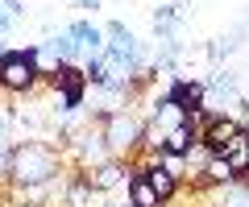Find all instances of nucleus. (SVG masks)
<instances>
[{"label": "nucleus", "mask_w": 249, "mask_h": 207, "mask_svg": "<svg viewBox=\"0 0 249 207\" xmlns=\"http://www.w3.org/2000/svg\"><path fill=\"white\" fill-rule=\"evenodd\" d=\"M58 174V153L42 141H17L13 145V162H9V178L17 187H50Z\"/></svg>", "instance_id": "1"}, {"label": "nucleus", "mask_w": 249, "mask_h": 207, "mask_svg": "<svg viewBox=\"0 0 249 207\" xmlns=\"http://www.w3.org/2000/svg\"><path fill=\"white\" fill-rule=\"evenodd\" d=\"M42 71H37V54L34 46L29 50H4L0 54V91H13V96H25L37 87Z\"/></svg>", "instance_id": "2"}, {"label": "nucleus", "mask_w": 249, "mask_h": 207, "mask_svg": "<svg viewBox=\"0 0 249 207\" xmlns=\"http://www.w3.org/2000/svg\"><path fill=\"white\" fill-rule=\"evenodd\" d=\"M104 141H108V149H112V158L133 153L137 145L145 141V120L133 116V112H116V116L104 120Z\"/></svg>", "instance_id": "3"}, {"label": "nucleus", "mask_w": 249, "mask_h": 207, "mask_svg": "<svg viewBox=\"0 0 249 207\" xmlns=\"http://www.w3.org/2000/svg\"><path fill=\"white\" fill-rule=\"evenodd\" d=\"M50 83H54V91H58V99H62V108H58V112H79V108H83V91H88V75H83L75 63L58 66V71L50 75Z\"/></svg>", "instance_id": "4"}, {"label": "nucleus", "mask_w": 249, "mask_h": 207, "mask_svg": "<svg viewBox=\"0 0 249 207\" xmlns=\"http://www.w3.org/2000/svg\"><path fill=\"white\" fill-rule=\"evenodd\" d=\"M137 174H142V178L154 187V195H158L162 203H166V199L178 191V170H175L170 162H162V158H150V162H145Z\"/></svg>", "instance_id": "5"}, {"label": "nucleus", "mask_w": 249, "mask_h": 207, "mask_svg": "<svg viewBox=\"0 0 249 207\" xmlns=\"http://www.w3.org/2000/svg\"><path fill=\"white\" fill-rule=\"evenodd\" d=\"M71 149L79 153V162H83V170H91V166H100V162H108L112 158V149H108V141H104V128L100 133H75L71 137Z\"/></svg>", "instance_id": "6"}, {"label": "nucleus", "mask_w": 249, "mask_h": 207, "mask_svg": "<svg viewBox=\"0 0 249 207\" xmlns=\"http://www.w3.org/2000/svg\"><path fill=\"white\" fill-rule=\"evenodd\" d=\"M166 99L175 104V108H183L187 116H196V112L204 108V83H196V79H175V83H170V91H166Z\"/></svg>", "instance_id": "7"}, {"label": "nucleus", "mask_w": 249, "mask_h": 207, "mask_svg": "<svg viewBox=\"0 0 249 207\" xmlns=\"http://www.w3.org/2000/svg\"><path fill=\"white\" fill-rule=\"evenodd\" d=\"M124 174H129V170H124L116 158H108V162H100V166H91V170H83L79 178L88 182V191H112L116 182L124 178Z\"/></svg>", "instance_id": "8"}, {"label": "nucleus", "mask_w": 249, "mask_h": 207, "mask_svg": "<svg viewBox=\"0 0 249 207\" xmlns=\"http://www.w3.org/2000/svg\"><path fill=\"white\" fill-rule=\"evenodd\" d=\"M67 33H71V42L79 46L88 58L91 54H104V29H100V25H91V21H71Z\"/></svg>", "instance_id": "9"}, {"label": "nucleus", "mask_w": 249, "mask_h": 207, "mask_svg": "<svg viewBox=\"0 0 249 207\" xmlns=\"http://www.w3.org/2000/svg\"><path fill=\"white\" fill-rule=\"evenodd\" d=\"M224 162L237 170V178H241V174H249V128H241V133L229 141V149H224Z\"/></svg>", "instance_id": "10"}, {"label": "nucleus", "mask_w": 249, "mask_h": 207, "mask_svg": "<svg viewBox=\"0 0 249 207\" xmlns=\"http://www.w3.org/2000/svg\"><path fill=\"white\" fill-rule=\"evenodd\" d=\"M129 207H162V199L154 195V187L142 174H129Z\"/></svg>", "instance_id": "11"}, {"label": "nucleus", "mask_w": 249, "mask_h": 207, "mask_svg": "<svg viewBox=\"0 0 249 207\" xmlns=\"http://www.w3.org/2000/svg\"><path fill=\"white\" fill-rule=\"evenodd\" d=\"M204 182H216V187H229V182H237V170H232L224 158H208L204 166Z\"/></svg>", "instance_id": "12"}, {"label": "nucleus", "mask_w": 249, "mask_h": 207, "mask_svg": "<svg viewBox=\"0 0 249 207\" xmlns=\"http://www.w3.org/2000/svg\"><path fill=\"white\" fill-rule=\"evenodd\" d=\"M220 207H249V182H229L220 191Z\"/></svg>", "instance_id": "13"}, {"label": "nucleus", "mask_w": 249, "mask_h": 207, "mask_svg": "<svg viewBox=\"0 0 249 207\" xmlns=\"http://www.w3.org/2000/svg\"><path fill=\"white\" fill-rule=\"evenodd\" d=\"M0 149H13V116L0 112Z\"/></svg>", "instance_id": "14"}, {"label": "nucleus", "mask_w": 249, "mask_h": 207, "mask_svg": "<svg viewBox=\"0 0 249 207\" xmlns=\"http://www.w3.org/2000/svg\"><path fill=\"white\" fill-rule=\"evenodd\" d=\"M0 9L9 13L13 21H21V17H25V4H21V0H0Z\"/></svg>", "instance_id": "15"}, {"label": "nucleus", "mask_w": 249, "mask_h": 207, "mask_svg": "<svg viewBox=\"0 0 249 207\" xmlns=\"http://www.w3.org/2000/svg\"><path fill=\"white\" fill-rule=\"evenodd\" d=\"M9 162H13V149H0V178L9 174Z\"/></svg>", "instance_id": "16"}, {"label": "nucleus", "mask_w": 249, "mask_h": 207, "mask_svg": "<svg viewBox=\"0 0 249 207\" xmlns=\"http://www.w3.org/2000/svg\"><path fill=\"white\" fill-rule=\"evenodd\" d=\"M13 25H17V21H13V17H9V13L0 9V33H9V29H13Z\"/></svg>", "instance_id": "17"}, {"label": "nucleus", "mask_w": 249, "mask_h": 207, "mask_svg": "<svg viewBox=\"0 0 249 207\" xmlns=\"http://www.w3.org/2000/svg\"><path fill=\"white\" fill-rule=\"evenodd\" d=\"M79 9H91V13H96V9H100V0H79Z\"/></svg>", "instance_id": "18"}]
</instances>
